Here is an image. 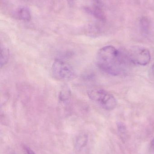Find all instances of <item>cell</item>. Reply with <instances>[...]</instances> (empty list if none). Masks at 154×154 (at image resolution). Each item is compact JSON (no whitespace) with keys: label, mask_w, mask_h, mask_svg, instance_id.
<instances>
[{"label":"cell","mask_w":154,"mask_h":154,"mask_svg":"<svg viewBox=\"0 0 154 154\" xmlns=\"http://www.w3.org/2000/svg\"><path fill=\"white\" fill-rule=\"evenodd\" d=\"M127 60L129 61L127 55H124L112 46H106L100 49L96 57L99 68L113 75H118L124 72Z\"/></svg>","instance_id":"6da1fadb"},{"label":"cell","mask_w":154,"mask_h":154,"mask_svg":"<svg viewBox=\"0 0 154 154\" xmlns=\"http://www.w3.org/2000/svg\"><path fill=\"white\" fill-rule=\"evenodd\" d=\"M89 98L106 110L114 109L117 106V101L115 97L105 90L94 88L87 92Z\"/></svg>","instance_id":"7a4b0ae2"},{"label":"cell","mask_w":154,"mask_h":154,"mask_svg":"<svg viewBox=\"0 0 154 154\" xmlns=\"http://www.w3.org/2000/svg\"><path fill=\"white\" fill-rule=\"evenodd\" d=\"M51 72L54 79L59 81L71 80L76 75L72 67L66 61L59 59L54 60Z\"/></svg>","instance_id":"3957f363"},{"label":"cell","mask_w":154,"mask_h":154,"mask_svg":"<svg viewBox=\"0 0 154 154\" xmlns=\"http://www.w3.org/2000/svg\"><path fill=\"white\" fill-rule=\"evenodd\" d=\"M130 62L140 66H146L151 61L150 51L147 49L139 46L132 47L127 54Z\"/></svg>","instance_id":"277c9868"},{"label":"cell","mask_w":154,"mask_h":154,"mask_svg":"<svg viewBox=\"0 0 154 154\" xmlns=\"http://www.w3.org/2000/svg\"><path fill=\"white\" fill-rule=\"evenodd\" d=\"M16 15L19 20L29 21L31 19V13L28 7L24 6L20 7L16 11Z\"/></svg>","instance_id":"5b68a950"},{"label":"cell","mask_w":154,"mask_h":154,"mask_svg":"<svg viewBox=\"0 0 154 154\" xmlns=\"http://www.w3.org/2000/svg\"><path fill=\"white\" fill-rule=\"evenodd\" d=\"M85 10L88 13L93 15L94 17L100 20H105V15H104L101 8L98 5H95L92 6V7H86L85 8Z\"/></svg>","instance_id":"8992f818"},{"label":"cell","mask_w":154,"mask_h":154,"mask_svg":"<svg viewBox=\"0 0 154 154\" xmlns=\"http://www.w3.org/2000/svg\"><path fill=\"white\" fill-rule=\"evenodd\" d=\"M88 136L86 134L80 135L76 139L75 148L77 151H80L87 144L88 142Z\"/></svg>","instance_id":"52a82bcc"},{"label":"cell","mask_w":154,"mask_h":154,"mask_svg":"<svg viewBox=\"0 0 154 154\" xmlns=\"http://www.w3.org/2000/svg\"><path fill=\"white\" fill-rule=\"evenodd\" d=\"M9 57V51L4 46L1 45V67H2L8 62Z\"/></svg>","instance_id":"ba28073f"},{"label":"cell","mask_w":154,"mask_h":154,"mask_svg":"<svg viewBox=\"0 0 154 154\" xmlns=\"http://www.w3.org/2000/svg\"><path fill=\"white\" fill-rule=\"evenodd\" d=\"M118 129L121 140L124 143H125L127 137V130L125 125L123 123H118Z\"/></svg>","instance_id":"9c48e42d"},{"label":"cell","mask_w":154,"mask_h":154,"mask_svg":"<svg viewBox=\"0 0 154 154\" xmlns=\"http://www.w3.org/2000/svg\"><path fill=\"white\" fill-rule=\"evenodd\" d=\"M140 26L144 33L147 34L149 32L150 28V22L146 17H143L140 20Z\"/></svg>","instance_id":"30bf717a"},{"label":"cell","mask_w":154,"mask_h":154,"mask_svg":"<svg viewBox=\"0 0 154 154\" xmlns=\"http://www.w3.org/2000/svg\"><path fill=\"white\" fill-rule=\"evenodd\" d=\"M151 148L154 152V137L151 142Z\"/></svg>","instance_id":"8fae6325"},{"label":"cell","mask_w":154,"mask_h":154,"mask_svg":"<svg viewBox=\"0 0 154 154\" xmlns=\"http://www.w3.org/2000/svg\"><path fill=\"white\" fill-rule=\"evenodd\" d=\"M25 149H26V152H27V154H34L33 152L30 148H25Z\"/></svg>","instance_id":"7c38bea8"},{"label":"cell","mask_w":154,"mask_h":154,"mask_svg":"<svg viewBox=\"0 0 154 154\" xmlns=\"http://www.w3.org/2000/svg\"><path fill=\"white\" fill-rule=\"evenodd\" d=\"M67 1L69 4H72L73 2V0H67Z\"/></svg>","instance_id":"4fadbf2b"},{"label":"cell","mask_w":154,"mask_h":154,"mask_svg":"<svg viewBox=\"0 0 154 154\" xmlns=\"http://www.w3.org/2000/svg\"><path fill=\"white\" fill-rule=\"evenodd\" d=\"M93 1H95V2H96V3H99V0H93Z\"/></svg>","instance_id":"5bb4252c"},{"label":"cell","mask_w":154,"mask_h":154,"mask_svg":"<svg viewBox=\"0 0 154 154\" xmlns=\"http://www.w3.org/2000/svg\"><path fill=\"white\" fill-rule=\"evenodd\" d=\"M152 72L153 74V75H154V64H153V65L152 66Z\"/></svg>","instance_id":"9a60e30c"},{"label":"cell","mask_w":154,"mask_h":154,"mask_svg":"<svg viewBox=\"0 0 154 154\" xmlns=\"http://www.w3.org/2000/svg\"></svg>","instance_id":"2e32d148"}]
</instances>
